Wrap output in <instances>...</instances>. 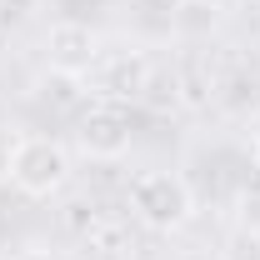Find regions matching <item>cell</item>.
<instances>
[{"instance_id":"cell-4","label":"cell","mask_w":260,"mask_h":260,"mask_svg":"<svg viewBox=\"0 0 260 260\" xmlns=\"http://www.w3.org/2000/svg\"><path fill=\"white\" fill-rule=\"evenodd\" d=\"M45 55H50V70H60V75H85L90 65H95L100 45H95V30L90 25H75V20H60V25H50L45 35Z\"/></svg>"},{"instance_id":"cell-7","label":"cell","mask_w":260,"mask_h":260,"mask_svg":"<svg viewBox=\"0 0 260 260\" xmlns=\"http://www.w3.org/2000/svg\"><path fill=\"white\" fill-rule=\"evenodd\" d=\"M255 170H260V140H255Z\"/></svg>"},{"instance_id":"cell-1","label":"cell","mask_w":260,"mask_h":260,"mask_svg":"<svg viewBox=\"0 0 260 260\" xmlns=\"http://www.w3.org/2000/svg\"><path fill=\"white\" fill-rule=\"evenodd\" d=\"M5 175L25 195L45 200V195H55L70 180V150L60 140H50V135H20L10 145V155H5Z\"/></svg>"},{"instance_id":"cell-6","label":"cell","mask_w":260,"mask_h":260,"mask_svg":"<svg viewBox=\"0 0 260 260\" xmlns=\"http://www.w3.org/2000/svg\"><path fill=\"white\" fill-rule=\"evenodd\" d=\"M225 260H260V230H235L225 240Z\"/></svg>"},{"instance_id":"cell-3","label":"cell","mask_w":260,"mask_h":260,"mask_svg":"<svg viewBox=\"0 0 260 260\" xmlns=\"http://www.w3.org/2000/svg\"><path fill=\"white\" fill-rule=\"evenodd\" d=\"M75 140H80V150H85L90 160H120V155L130 150V120H125V110L95 105L90 115H80Z\"/></svg>"},{"instance_id":"cell-5","label":"cell","mask_w":260,"mask_h":260,"mask_svg":"<svg viewBox=\"0 0 260 260\" xmlns=\"http://www.w3.org/2000/svg\"><path fill=\"white\" fill-rule=\"evenodd\" d=\"M105 90L120 100H140L150 90V60L145 55H120V60L105 70Z\"/></svg>"},{"instance_id":"cell-2","label":"cell","mask_w":260,"mask_h":260,"mask_svg":"<svg viewBox=\"0 0 260 260\" xmlns=\"http://www.w3.org/2000/svg\"><path fill=\"white\" fill-rule=\"evenodd\" d=\"M125 200H130V210H135V220H145L150 230H180L190 220V210H195L190 185H185L180 175H170V170H145V175H135Z\"/></svg>"}]
</instances>
